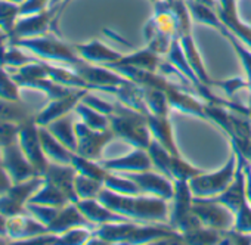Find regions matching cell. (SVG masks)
<instances>
[{
  "mask_svg": "<svg viewBox=\"0 0 251 245\" xmlns=\"http://www.w3.org/2000/svg\"><path fill=\"white\" fill-rule=\"evenodd\" d=\"M163 241L164 244H182V235L169 223H141L120 221L98 226L92 232L87 244H152Z\"/></svg>",
  "mask_w": 251,
  "mask_h": 245,
  "instance_id": "obj_1",
  "label": "cell"
},
{
  "mask_svg": "<svg viewBox=\"0 0 251 245\" xmlns=\"http://www.w3.org/2000/svg\"><path fill=\"white\" fill-rule=\"evenodd\" d=\"M98 199L112 211L141 223H169L167 199L160 196L123 195L108 188H103Z\"/></svg>",
  "mask_w": 251,
  "mask_h": 245,
  "instance_id": "obj_2",
  "label": "cell"
},
{
  "mask_svg": "<svg viewBox=\"0 0 251 245\" xmlns=\"http://www.w3.org/2000/svg\"><path fill=\"white\" fill-rule=\"evenodd\" d=\"M115 109L109 117V127L114 130L115 136L133 145L139 149H148L152 135L148 127L147 115L142 112L121 103L120 100L114 102Z\"/></svg>",
  "mask_w": 251,
  "mask_h": 245,
  "instance_id": "obj_3",
  "label": "cell"
},
{
  "mask_svg": "<svg viewBox=\"0 0 251 245\" xmlns=\"http://www.w3.org/2000/svg\"><path fill=\"white\" fill-rule=\"evenodd\" d=\"M155 14L148 21L144 34L147 39V48L160 56H166L170 50L173 40L177 37L176 17L172 9L170 0H155Z\"/></svg>",
  "mask_w": 251,
  "mask_h": 245,
  "instance_id": "obj_4",
  "label": "cell"
},
{
  "mask_svg": "<svg viewBox=\"0 0 251 245\" xmlns=\"http://www.w3.org/2000/svg\"><path fill=\"white\" fill-rule=\"evenodd\" d=\"M12 43L25 52L34 55L36 58H40L43 61L62 65L67 68H71L77 62H80L83 58L77 53L74 46L67 45L61 39L52 34H45L39 37H30V39H21L15 42H8Z\"/></svg>",
  "mask_w": 251,
  "mask_h": 245,
  "instance_id": "obj_5",
  "label": "cell"
},
{
  "mask_svg": "<svg viewBox=\"0 0 251 245\" xmlns=\"http://www.w3.org/2000/svg\"><path fill=\"white\" fill-rule=\"evenodd\" d=\"M172 3V9L175 12V17H176V31H177V39L180 42V46L186 55V59L189 62V65L192 67V70L195 71L197 77L205 84V86H210L213 87L214 86V81L205 67H204V62H202V58L197 49V45L194 42V36H192V24H191V14H189V9H188V5H186V0H170Z\"/></svg>",
  "mask_w": 251,
  "mask_h": 245,
  "instance_id": "obj_6",
  "label": "cell"
},
{
  "mask_svg": "<svg viewBox=\"0 0 251 245\" xmlns=\"http://www.w3.org/2000/svg\"><path fill=\"white\" fill-rule=\"evenodd\" d=\"M175 196L173 207L169 214V224L180 235L194 232L202 227L200 219L192 210V191L188 180H175Z\"/></svg>",
  "mask_w": 251,
  "mask_h": 245,
  "instance_id": "obj_7",
  "label": "cell"
},
{
  "mask_svg": "<svg viewBox=\"0 0 251 245\" xmlns=\"http://www.w3.org/2000/svg\"><path fill=\"white\" fill-rule=\"evenodd\" d=\"M236 164H238V158L236 154L232 151L230 158L219 172L210 174L201 173L192 177L189 180V188L192 191V195L200 198H213L225 192L235 179Z\"/></svg>",
  "mask_w": 251,
  "mask_h": 245,
  "instance_id": "obj_8",
  "label": "cell"
},
{
  "mask_svg": "<svg viewBox=\"0 0 251 245\" xmlns=\"http://www.w3.org/2000/svg\"><path fill=\"white\" fill-rule=\"evenodd\" d=\"M192 210L204 227L225 232L232 229L235 224V214L227 207L214 201L213 198L194 196Z\"/></svg>",
  "mask_w": 251,
  "mask_h": 245,
  "instance_id": "obj_9",
  "label": "cell"
},
{
  "mask_svg": "<svg viewBox=\"0 0 251 245\" xmlns=\"http://www.w3.org/2000/svg\"><path fill=\"white\" fill-rule=\"evenodd\" d=\"M43 182H45L43 176H34L25 182L14 183L6 194L0 196V213L5 214L6 217H14L28 213L25 208L27 202L43 185Z\"/></svg>",
  "mask_w": 251,
  "mask_h": 245,
  "instance_id": "obj_10",
  "label": "cell"
},
{
  "mask_svg": "<svg viewBox=\"0 0 251 245\" xmlns=\"http://www.w3.org/2000/svg\"><path fill=\"white\" fill-rule=\"evenodd\" d=\"M75 135H77V152L81 157L100 161L103 148L117 138L114 130L109 127L106 130H95L86 126L83 121L75 122Z\"/></svg>",
  "mask_w": 251,
  "mask_h": 245,
  "instance_id": "obj_11",
  "label": "cell"
},
{
  "mask_svg": "<svg viewBox=\"0 0 251 245\" xmlns=\"http://www.w3.org/2000/svg\"><path fill=\"white\" fill-rule=\"evenodd\" d=\"M18 142H20L21 149L24 151L25 157L28 158V161L36 167L39 174L43 176L46 173L50 161L46 158L43 148H42V142H40V136H39V126L36 122V115L20 124Z\"/></svg>",
  "mask_w": 251,
  "mask_h": 245,
  "instance_id": "obj_12",
  "label": "cell"
},
{
  "mask_svg": "<svg viewBox=\"0 0 251 245\" xmlns=\"http://www.w3.org/2000/svg\"><path fill=\"white\" fill-rule=\"evenodd\" d=\"M56 20H55V11L48 8L46 11H42L34 15H23L17 21L12 33L9 34V42L21 40V39H30V37H39L48 34L50 30H56Z\"/></svg>",
  "mask_w": 251,
  "mask_h": 245,
  "instance_id": "obj_13",
  "label": "cell"
},
{
  "mask_svg": "<svg viewBox=\"0 0 251 245\" xmlns=\"http://www.w3.org/2000/svg\"><path fill=\"white\" fill-rule=\"evenodd\" d=\"M2 166L12 177L14 183H21L34 176H40L36 167L25 157L18 141L2 148Z\"/></svg>",
  "mask_w": 251,
  "mask_h": 245,
  "instance_id": "obj_14",
  "label": "cell"
},
{
  "mask_svg": "<svg viewBox=\"0 0 251 245\" xmlns=\"http://www.w3.org/2000/svg\"><path fill=\"white\" fill-rule=\"evenodd\" d=\"M115 173V172H114ZM127 179H132L142 191V194L160 196L163 199H173L175 183L163 173H154L151 170L136 173H120Z\"/></svg>",
  "mask_w": 251,
  "mask_h": 245,
  "instance_id": "obj_15",
  "label": "cell"
},
{
  "mask_svg": "<svg viewBox=\"0 0 251 245\" xmlns=\"http://www.w3.org/2000/svg\"><path fill=\"white\" fill-rule=\"evenodd\" d=\"M87 89H74L70 95L58 98V99H50V102L36 114V122L37 126H48L49 122L70 114L75 105L81 100V98L87 93Z\"/></svg>",
  "mask_w": 251,
  "mask_h": 245,
  "instance_id": "obj_16",
  "label": "cell"
},
{
  "mask_svg": "<svg viewBox=\"0 0 251 245\" xmlns=\"http://www.w3.org/2000/svg\"><path fill=\"white\" fill-rule=\"evenodd\" d=\"M99 163L108 172H115V173L147 172V170H152L154 167L148 151L139 149V148H136L129 155H124L120 158H111V160H100Z\"/></svg>",
  "mask_w": 251,
  "mask_h": 245,
  "instance_id": "obj_17",
  "label": "cell"
},
{
  "mask_svg": "<svg viewBox=\"0 0 251 245\" xmlns=\"http://www.w3.org/2000/svg\"><path fill=\"white\" fill-rule=\"evenodd\" d=\"M216 12L223 25L233 33L247 48L251 49V27L245 25L238 17L236 0H217Z\"/></svg>",
  "mask_w": 251,
  "mask_h": 245,
  "instance_id": "obj_18",
  "label": "cell"
},
{
  "mask_svg": "<svg viewBox=\"0 0 251 245\" xmlns=\"http://www.w3.org/2000/svg\"><path fill=\"white\" fill-rule=\"evenodd\" d=\"M77 176V170L71 164H58L49 163L46 173L43 174L45 180L53 183L58 189H61L70 199V202H77L78 195L75 192L74 180Z\"/></svg>",
  "mask_w": 251,
  "mask_h": 245,
  "instance_id": "obj_19",
  "label": "cell"
},
{
  "mask_svg": "<svg viewBox=\"0 0 251 245\" xmlns=\"http://www.w3.org/2000/svg\"><path fill=\"white\" fill-rule=\"evenodd\" d=\"M74 227H87V229L95 230L98 226L95 223H92L90 220H87L86 216L78 210V207L74 202H70L68 205H65L59 210L55 220L48 226V230L50 233L61 235Z\"/></svg>",
  "mask_w": 251,
  "mask_h": 245,
  "instance_id": "obj_20",
  "label": "cell"
},
{
  "mask_svg": "<svg viewBox=\"0 0 251 245\" xmlns=\"http://www.w3.org/2000/svg\"><path fill=\"white\" fill-rule=\"evenodd\" d=\"M46 232H49L48 226L43 224L42 221H39L37 219H34L28 213L9 217V220H8V236L15 244H20L21 241L34 238V236L46 233Z\"/></svg>",
  "mask_w": 251,
  "mask_h": 245,
  "instance_id": "obj_21",
  "label": "cell"
},
{
  "mask_svg": "<svg viewBox=\"0 0 251 245\" xmlns=\"http://www.w3.org/2000/svg\"><path fill=\"white\" fill-rule=\"evenodd\" d=\"M78 210L86 216L87 220L95 223L96 226L106 224V223H120V221H132L130 219L124 217L106 205H103L98 198H90V199H78L75 202Z\"/></svg>",
  "mask_w": 251,
  "mask_h": 245,
  "instance_id": "obj_22",
  "label": "cell"
},
{
  "mask_svg": "<svg viewBox=\"0 0 251 245\" xmlns=\"http://www.w3.org/2000/svg\"><path fill=\"white\" fill-rule=\"evenodd\" d=\"M148 120V127L151 130V135L154 139H157L172 155H180L176 142H175V136H173V129L170 124L169 115L166 117H158L154 114H148L147 115Z\"/></svg>",
  "mask_w": 251,
  "mask_h": 245,
  "instance_id": "obj_23",
  "label": "cell"
},
{
  "mask_svg": "<svg viewBox=\"0 0 251 245\" xmlns=\"http://www.w3.org/2000/svg\"><path fill=\"white\" fill-rule=\"evenodd\" d=\"M77 53L87 62L96 64V65H105L118 61L123 55L117 50L109 49L99 40H93L86 45H75L74 46Z\"/></svg>",
  "mask_w": 251,
  "mask_h": 245,
  "instance_id": "obj_24",
  "label": "cell"
},
{
  "mask_svg": "<svg viewBox=\"0 0 251 245\" xmlns=\"http://www.w3.org/2000/svg\"><path fill=\"white\" fill-rule=\"evenodd\" d=\"M39 136L42 142L43 152L46 158L50 163H58V164H71L73 155L75 152L70 151L65 145H62L46 127L39 126Z\"/></svg>",
  "mask_w": 251,
  "mask_h": 245,
  "instance_id": "obj_25",
  "label": "cell"
},
{
  "mask_svg": "<svg viewBox=\"0 0 251 245\" xmlns=\"http://www.w3.org/2000/svg\"><path fill=\"white\" fill-rule=\"evenodd\" d=\"M161 61L163 59L158 53H155L147 48V49L138 50L130 55H123L118 61L105 64L103 67L109 68L114 65H129V67H136V68H142V70H148V71H158Z\"/></svg>",
  "mask_w": 251,
  "mask_h": 245,
  "instance_id": "obj_26",
  "label": "cell"
},
{
  "mask_svg": "<svg viewBox=\"0 0 251 245\" xmlns=\"http://www.w3.org/2000/svg\"><path fill=\"white\" fill-rule=\"evenodd\" d=\"M45 127V126H43ZM46 129L70 151L77 152V135H75V122L70 114L49 122Z\"/></svg>",
  "mask_w": 251,
  "mask_h": 245,
  "instance_id": "obj_27",
  "label": "cell"
},
{
  "mask_svg": "<svg viewBox=\"0 0 251 245\" xmlns=\"http://www.w3.org/2000/svg\"><path fill=\"white\" fill-rule=\"evenodd\" d=\"M28 202L62 208V207H65V205L70 204V199H68V196H67L61 189H58L53 183L45 180L43 185L37 189V192L30 198Z\"/></svg>",
  "mask_w": 251,
  "mask_h": 245,
  "instance_id": "obj_28",
  "label": "cell"
},
{
  "mask_svg": "<svg viewBox=\"0 0 251 245\" xmlns=\"http://www.w3.org/2000/svg\"><path fill=\"white\" fill-rule=\"evenodd\" d=\"M37 112L33 111V108L27 103H24L23 100L14 102V100H6L0 98V118L11 121V122H17V124H21V122L27 121L28 118L34 117Z\"/></svg>",
  "mask_w": 251,
  "mask_h": 245,
  "instance_id": "obj_29",
  "label": "cell"
},
{
  "mask_svg": "<svg viewBox=\"0 0 251 245\" xmlns=\"http://www.w3.org/2000/svg\"><path fill=\"white\" fill-rule=\"evenodd\" d=\"M186 5H188V9H189L192 20H195L197 23L210 25V27L216 28L220 34L226 30V27L220 21L216 9L210 8L204 3H200V2H197V0H186Z\"/></svg>",
  "mask_w": 251,
  "mask_h": 245,
  "instance_id": "obj_30",
  "label": "cell"
},
{
  "mask_svg": "<svg viewBox=\"0 0 251 245\" xmlns=\"http://www.w3.org/2000/svg\"><path fill=\"white\" fill-rule=\"evenodd\" d=\"M74 111L80 117V120L84 122L86 126L95 130H106L109 129V117L105 114L98 112L96 109L90 108L89 105L83 103L81 100L75 105Z\"/></svg>",
  "mask_w": 251,
  "mask_h": 245,
  "instance_id": "obj_31",
  "label": "cell"
},
{
  "mask_svg": "<svg viewBox=\"0 0 251 245\" xmlns=\"http://www.w3.org/2000/svg\"><path fill=\"white\" fill-rule=\"evenodd\" d=\"M148 154L152 160L154 167L160 170L164 176H167L173 182V174H172V154L157 141L152 138L150 147H148Z\"/></svg>",
  "mask_w": 251,
  "mask_h": 245,
  "instance_id": "obj_32",
  "label": "cell"
},
{
  "mask_svg": "<svg viewBox=\"0 0 251 245\" xmlns=\"http://www.w3.org/2000/svg\"><path fill=\"white\" fill-rule=\"evenodd\" d=\"M103 185L105 188L117 192V194H123V195H142L141 188L132 180L127 179L126 176L120 174V173H114V172H108L105 179H103Z\"/></svg>",
  "mask_w": 251,
  "mask_h": 245,
  "instance_id": "obj_33",
  "label": "cell"
},
{
  "mask_svg": "<svg viewBox=\"0 0 251 245\" xmlns=\"http://www.w3.org/2000/svg\"><path fill=\"white\" fill-rule=\"evenodd\" d=\"M142 89H144V99L150 109V114H154L158 117L169 115L170 105H169V100H167L164 92L154 89V87H148V86H142Z\"/></svg>",
  "mask_w": 251,
  "mask_h": 245,
  "instance_id": "obj_34",
  "label": "cell"
},
{
  "mask_svg": "<svg viewBox=\"0 0 251 245\" xmlns=\"http://www.w3.org/2000/svg\"><path fill=\"white\" fill-rule=\"evenodd\" d=\"M71 166L77 170V173L84 174V176H89V177H93V179L100 180V182H103V179H105V176L108 173V170L103 169L99 161H95V160L81 157L78 154H74L73 155Z\"/></svg>",
  "mask_w": 251,
  "mask_h": 245,
  "instance_id": "obj_35",
  "label": "cell"
},
{
  "mask_svg": "<svg viewBox=\"0 0 251 245\" xmlns=\"http://www.w3.org/2000/svg\"><path fill=\"white\" fill-rule=\"evenodd\" d=\"M20 17H21V5L8 2V0H0V30L8 37L12 33Z\"/></svg>",
  "mask_w": 251,
  "mask_h": 245,
  "instance_id": "obj_36",
  "label": "cell"
},
{
  "mask_svg": "<svg viewBox=\"0 0 251 245\" xmlns=\"http://www.w3.org/2000/svg\"><path fill=\"white\" fill-rule=\"evenodd\" d=\"M75 192L78 195V199H90V198H98L99 192L105 188L103 182L96 180L93 177L84 176L77 173L75 180H74Z\"/></svg>",
  "mask_w": 251,
  "mask_h": 245,
  "instance_id": "obj_37",
  "label": "cell"
},
{
  "mask_svg": "<svg viewBox=\"0 0 251 245\" xmlns=\"http://www.w3.org/2000/svg\"><path fill=\"white\" fill-rule=\"evenodd\" d=\"M226 106L222 105H214V103H204V111L207 115V120H211L213 122L227 133V136H233V127H232V121H230V115L229 111L225 109Z\"/></svg>",
  "mask_w": 251,
  "mask_h": 245,
  "instance_id": "obj_38",
  "label": "cell"
},
{
  "mask_svg": "<svg viewBox=\"0 0 251 245\" xmlns=\"http://www.w3.org/2000/svg\"><path fill=\"white\" fill-rule=\"evenodd\" d=\"M222 242V232L208 229V227H200L194 232L182 235V244H192V245H201V244H220Z\"/></svg>",
  "mask_w": 251,
  "mask_h": 245,
  "instance_id": "obj_39",
  "label": "cell"
},
{
  "mask_svg": "<svg viewBox=\"0 0 251 245\" xmlns=\"http://www.w3.org/2000/svg\"><path fill=\"white\" fill-rule=\"evenodd\" d=\"M202 170L191 166L182 155H172V174L175 180H191L192 177L201 174Z\"/></svg>",
  "mask_w": 251,
  "mask_h": 245,
  "instance_id": "obj_40",
  "label": "cell"
},
{
  "mask_svg": "<svg viewBox=\"0 0 251 245\" xmlns=\"http://www.w3.org/2000/svg\"><path fill=\"white\" fill-rule=\"evenodd\" d=\"M0 98L14 102L21 100L20 86L15 83V80L8 73V70L3 67H0Z\"/></svg>",
  "mask_w": 251,
  "mask_h": 245,
  "instance_id": "obj_41",
  "label": "cell"
},
{
  "mask_svg": "<svg viewBox=\"0 0 251 245\" xmlns=\"http://www.w3.org/2000/svg\"><path fill=\"white\" fill-rule=\"evenodd\" d=\"M222 36H225V37L230 42V45L233 46L236 55L239 56V59H241V62H242V67H244V70H245L247 78H248V81H250V80H251V52H250V50L245 48V45H244L233 33H230L227 28L222 33Z\"/></svg>",
  "mask_w": 251,
  "mask_h": 245,
  "instance_id": "obj_42",
  "label": "cell"
},
{
  "mask_svg": "<svg viewBox=\"0 0 251 245\" xmlns=\"http://www.w3.org/2000/svg\"><path fill=\"white\" fill-rule=\"evenodd\" d=\"M92 229L87 227H74L70 229L58 236V244L56 245H81L87 244L89 239L92 238Z\"/></svg>",
  "mask_w": 251,
  "mask_h": 245,
  "instance_id": "obj_43",
  "label": "cell"
},
{
  "mask_svg": "<svg viewBox=\"0 0 251 245\" xmlns=\"http://www.w3.org/2000/svg\"><path fill=\"white\" fill-rule=\"evenodd\" d=\"M27 211L28 214H31L34 219H37L39 221H42L43 224L49 226L55 217L58 216L59 210L58 207H50V205H42V204H33V202H27Z\"/></svg>",
  "mask_w": 251,
  "mask_h": 245,
  "instance_id": "obj_44",
  "label": "cell"
},
{
  "mask_svg": "<svg viewBox=\"0 0 251 245\" xmlns=\"http://www.w3.org/2000/svg\"><path fill=\"white\" fill-rule=\"evenodd\" d=\"M20 124L0 118V149L18 141Z\"/></svg>",
  "mask_w": 251,
  "mask_h": 245,
  "instance_id": "obj_45",
  "label": "cell"
},
{
  "mask_svg": "<svg viewBox=\"0 0 251 245\" xmlns=\"http://www.w3.org/2000/svg\"><path fill=\"white\" fill-rule=\"evenodd\" d=\"M81 102L86 103V105H89L90 108L96 109L98 112L105 114V115L114 114V109H115L114 102H108V100H105V99H100V98H98L96 95H92L90 90L81 98Z\"/></svg>",
  "mask_w": 251,
  "mask_h": 245,
  "instance_id": "obj_46",
  "label": "cell"
},
{
  "mask_svg": "<svg viewBox=\"0 0 251 245\" xmlns=\"http://www.w3.org/2000/svg\"><path fill=\"white\" fill-rule=\"evenodd\" d=\"M233 229L244 233H251V205L245 202L235 213V224Z\"/></svg>",
  "mask_w": 251,
  "mask_h": 245,
  "instance_id": "obj_47",
  "label": "cell"
},
{
  "mask_svg": "<svg viewBox=\"0 0 251 245\" xmlns=\"http://www.w3.org/2000/svg\"><path fill=\"white\" fill-rule=\"evenodd\" d=\"M214 86H219L220 89H223L226 92V95L229 96V99L233 98V95L241 90V89H247L248 86V80H242V78H229V80H216Z\"/></svg>",
  "mask_w": 251,
  "mask_h": 245,
  "instance_id": "obj_48",
  "label": "cell"
},
{
  "mask_svg": "<svg viewBox=\"0 0 251 245\" xmlns=\"http://www.w3.org/2000/svg\"><path fill=\"white\" fill-rule=\"evenodd\" d=\"M230 144H232V151L241 154L247 161L251 163V139L239 138V136H232L230 138Z\"/></svg>",
  "mask_w": 251,
  "mask_h": 245,
  "instance_id": "obj_49",
  "label": "cell"
},
{
  "mask_svg": "<svg viewBox=\"0 0 251 245\" xmlns=\"http://www.w3.org/2000/svg\"><path fill=\"white\" fill-rule=\"evenodd\" d=\"M50 5V0H27L21 5V17L23 15H34L42 11H46Z\"/></svg>",
  "mask_w": 251,
  "mask_h": 245,
  "instance_id": "obj_50",
  "label": "cell"
},
{
  "mask_svg": "<svg viewBox=\"0 0 251 245\" xmlns=\"http://www.w3.org/2000/svg\"><path fill=\"white\" fill-rule=\"evenodd\" d=\"M14 185V180L12 177L9 176V173L5 170V167L0 164V196H2L3 194H6Z\"/></svg>",
  "mask_w": 251,
  "mask_h": 245,
  "instance_id": "obj_51",
  "label": "cell"
},
{
  "mask_svg": "<svg viewBox=\"0 0 251 245\" xmlns=\"http://www.w3.org/2000/svg\"><path fill=\"white\" fill-rule=\"evenodd\" d=\"M244 174H245V196L248 204L251 205V163L247 160L244 163Z\"/></svg>",
  "mask_w": 251,
  "mask_h": 245,
  "instance_id": "obj_52",
  "label": "cell"
},
{
  "mask_svg": "<svg viewBox=\"0 0 251 245\" xmlns=\"http://www.w3.org/2000/svg\"><path fill=\"white\" fill-rule=\"evenodd\" d=\"M8 220L9 217L0 213V238H5V239H11L8 236Z\"/></svg>",
  "mask_w": 251,
  "mask_h": 245,
  "instance_id": "obj_53",
  "label": "cell"
},
{
  "mask_svg": "<svg viewBox=\"0 0 251 245\" xmlns=\"http://www.w3.org/2000/svg\"><path fill=\"white\" fill-rule=\"evenodd\" d=\"M8 2L17 3V5H23V3H25V2H27V0H8Z\"/></svg>",
  "mask_w": 251,
  "mask_h": 245,
  "instance_id": "obj_54",
  "label": "cell"
},
{
  "mask_svg": "<svg viewBox=\"0 0 251 245\" xmlns=\"http://www.w3.org/2000/svg\"><path fill=\"white\" fill-rule=\"evenodd\" d=\"M248 108H250V118H251V95H250V105H248Z\"/></svg>",
  "mask_w": 251,
  "mask_h": 245,
  "instance_id": "obj_55",
  "label": "cell"
},
{
  "mask_svg": "<svg viewBox=\"0 0 251 245\" xmlns=\"http://www.w3.org/2000/svg\"><path fill=\"white\" fill-rule=\"evenodd\" d=\"M247 89H248V90H250V92H251V80H250V81H248V86H247Z\"/></svg>",
  "mask_w": 251,
  "mask_h": 245,
  "instance_id": "obj_56",
  "label": "cell"
},
{
  "mask_svg": "<svg viewBox=\"0 0 251 245\" xmlns=\"http://www.w3.org/2000/svg\"><path fill=\"white\" fill-rule=\"evenodd\" d=\"M0 164H2V149H0Z\"/></svg>",
  "mask_w": 251,
  "mask_h": 245,
  "instance_id": "obj_57",
  "label": "cell"
}]
</instances>
